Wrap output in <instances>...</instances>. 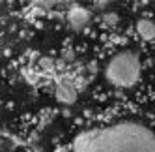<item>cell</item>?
Returning a JSON list of instances; mask_svg holds the SVG:
<instances>
[{
	"label": "cell",
	"mask_w": 155,
	"mask_h": 152,
	"mask_svg": "<svg viewBox=\"0 0 155 152\" xmlns=\"http://www.w3.org/2000/svg\"><path fill=\"white\" fill-rule=\"evenodd\" d=\"M0 145H2V141H0Z\"/></svg>",
	"instance_id": "cell-8"
},
{
	"label": "cell",
	"mask_w": 155,
	"mask_h": 152,
	"mask_svg": "<svg viewBox=\"0 0 155 152\" xmlns=\"http://www.w3.org/2000/svg\"><path fill=\"white\" fill-rule=\"evenodd\" d=\"M56 98H58V102H62V103H73L75 98H77V90L73 88L69 83H60L56 86Z\"/></svg>",
	"instance_id": "cell-4"
},
{
	"label": "cell",
	"mask_w": 155,
	"mask_h": 152,
	"mask_svg": "<svg viewBox=\"0 0 155 152\" xmlns=\"http://www.w3.org/2000/svg\"><path fill=\"white\" fill-rule=\"evenodd\" d=\"M71 152H155V133L135 120H121L77 135Z\"/></svg>",
	"instance_id": "cell-1"
},
{
	"label": "cell",
	"mask_w": 155,
	"mask_h": 152,
	"mask_svg": "<svg viewBox=\"0 0 155 152\" xmlns=\"http://www.w3.org/2000/svg\"><path fill=\"white\" fill-rule=\"evenodd\" d=\"M68 21L73 28H82L84 25H88V21H90V12H88L86 8L73 6L68 13Z\"/></svg>",
	"instance_id": "cell-3"
},
{
	"label": "cell",
	"mask_w": 155,
	"mask_h": 152,
	"mask_svg": "<svg viewBox=\"0 0 155 152\" xmlns=\"http://www.w3.org/2000/svg\"><path fill=\"white\" fill-rule=\"evenodd\" d=\"M105 75L114 86L129 88L140 79V60L135 53L121 51L108 60L105 68Z\"/></svg>",
	"instance_id": "cell-2"
},
{
	"label": "cell",
	"mask_w": 155,
	"mask_h": 152,
	"mask_svg": "<svg viewBox=\"0 0 155 152\" xmlns=\"http://www.w3.org/2000/svg\"><path fill=\"white\" fill-rule=\"evenodd\" d=\"M56 152H68V148H65V147H62V148H58Z\"/></svg>",
	"instance_id": "cell-7"
},
{
	"label": "cell",
	"mask_w": 155,
	"mask_h": 152,
	"mask_svg": "<svg viewBox=\"0 0 155 152\" xmlns=\"http://www.w3.org/2000/svg\"><path fill=\"white\" fill-rule=\"evenodd\" d=\"M118 13H114V12H107L105 15H103V23L105 25H108V26H112V25H116L118 23Z\"/></svg>",
	"instance_id": "cell-6"
},
{
	"label": "cell",
	"mask_w": 155,
	"mask_h": 152,
	"mask_svg": "<svg viewBox=\"0 0 155 152\" xmlns=\"http://www.w3.org/2000/svg\"><path fill=\"white\" fill-rule=\"evenodd\" d=\"M137 32L140 34V38L144 40H155V23L150 19H140L137 23Z\"/></svg>",
	"instance_id": "cell-5"
}]
</instances>
